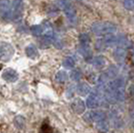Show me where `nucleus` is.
<instances>
[{"instance_id":"f257e3e1","label":"nucleus","mask_w":134,"mask_h":133,"mask_svg":"<svg viewBox=\"0 0 134 133\" xmlns=\"http://www.w3.org/2000/svg\"><path fill=\"white\" fill-rule=\"evenodd\" d=\"M14 54V49L9 43L0 42V60L8 61Z\"/></svg>"},{"instance_id":"f03ea898","label":"nucleus","mask_w":134,"mask_h":133,"mask_svg":"<svg viewBox=\"0 0 134 133\" xmlns=\"http://www.w3.org/2000/svg\"><path fill=\"white\" fill-rule=\"evenodd\" d=\"M2 78L8 82H15L18 79V73L14 69H6L2 73Z\"/></svg>"},{"instance_id":"7ed1b4c3","label":"nucleus","mask_w":134,"mask_h":133,"mask_svg":"<svg viewBox=\"0 0 134 133\" xmlns=\"http://www.w3.org/2000/svg\"><path fill=\"white\" fill-rule=\"evenodd\" d=\"M11 8V2L9 0H0V13L9 12Z\"/></svg>"},{"instance_id":"20e7f679","label":"nucleus","mask_w":134,"mask_h":133,"mask_svg":"<svg viewBox=\"0 0 134 133\" xmlns=\"http://www.w3.org/2000/svg\"><path fill=\"white\" fill-rule=\"evenodd\" d=\"M25 53H26V55L28 57L34 58L35 56L37 55V49H36V47L34 45H29L25 48Z\"/></svg>"},{"instance_id":"39448f33","label":"nucleus","mask_w":134,"mask_h":133,"mask_svg":"<svg viewBox=\"0 0 134 133\" xmlns=\"http://www.w3.org/2000/svg\"><path fill=\"white\" fill-rule=\"evenodd\" d=\"M14 124L18 129H22L25 126V119L22 116H16L14 119Z\"/></svg>"},{"instance_id":"423d86ee","label":"nucleus","mask_w":134,"mask_h":133,"mask_svg":"<svg viewBox=\"0 0 134 133\" xmlns=\"http://www.w3.org/2000/svg\"><path fill=\"white\" fill-rule=\"evenodd\" d=\"M31 32H32L34 35H40V34L42 33V27H41V26H38V25L32 26V27H31Z\"/></svg>"},{"instance_id":"0eeeda50","label":"nucleus","mask_w":134,"mask_h":133,"mask_svg":"<svg viewBox=\"0 0 134 133\" xmlns=\"http://www.w3.org/2000/svg\"><path fill=\"white\" fill-rule=\"evenodd\" d=\"M57 79L59 80V81H65V79H66V74L64 72H59L57 74Z\"/></svg>"}]
</instances>
